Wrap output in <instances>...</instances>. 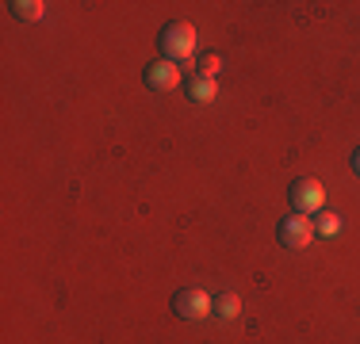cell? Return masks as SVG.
<instances>
[{
  "mask_svg": "<svg viewBox=\"0 0 360 344\" xmlns=\"http://www.w3.org/2000/svg\"><path fill=\"white\" fill-rule=\"evenodd\" d=\"M314 237V218L311 214H288L284 222H280V245L284 249H307Z\"/></svg>",
  "mask_w": 360,
  "mask_h": 344,
  "instance_id": "obj_4",
  "label": "cell"
},
{
  "mask_svg": "<svg viewBox=\"0 0 360 344\" xmlns=\"http://www.w3.org/2000/svg\"><path fill=\"white\" fill-rule=\"evenodd\" d=\"M291 206H295L299 214H311V211H322L326 203V192H322V180L314 176H299L295 184H291Z\"/></svg>",
  "mask_w": 360,
  "mask_h": 344,
  "instance_id": "obj_3",
  "label": "cell"
},
{
  "mask_svg": "<svg viewBox=\"0 0 360 344\" xmlns=\"http://www.w3.org/2000/svg\"><path fill=\"white\" fill-rule=\"evenodd\" d=\"M341 230V214H333V211H326L314 218V234H322V237H333Z\"/></svg>",
  "mask_w": 360,
  "mask_h": 344,
  "instance_id": "obj_8",
  "label": "cell"
},
{
  "mask_svg": "<svg viewBox=\"0 0 360 344\" xmlns=\"http://www.w3.org/2000/svg\"><path fill=\"white\" fill-rule=\"evenodd\" d=\"M353 165H356V172H360V150H356V157H353Z\"/></svg>",
  "mask_w": 360,
  "mask_h": 344,
  "instance_id": "obj_11",
  "label": "cell"
},
{
  "mask_svg": "<svg viewBox=\"0 0 360 344\" xmlns=\"http://www.w3.org/2000/svg\"><path fill=\"white\" fill-rule=\"evenodd\" d=\"M215 73H219V54H207L200 62V77H211V81H215Z\"/></svg>",
  "mask_w": 360,
  "mask_h": 344,
  "instance_id": "obj_10",
  "label": "cell"
},
{
  "mask_svg": "<svg viewBox=\"0 0 360 344\" xmlns=\"http://www.w3.org/2000/svg\"><path fill=\"white\" fill-rule=\"evenodd\" d=\"M142 81H146V88H153V92H169V88H176V84H180V65L169 62V58L150 62V65H146V73H142Z\"/></svg>",
  "mask_w": 360,
  "mask_h": 344,
  "instance_id": "obj_5",
  "label": "cell"
},
{
  "mask_svg": "<svg viewBox=\"0 0 360 344\" xmlns=\"http://www.w3.org/2000/svg\"><path fill=\"white\" fill-rule=\"evenodd\" d=\"M211 314H215V317H238V314H242V298L230 295V291H226V295H219V298H215Z\"/></svg>",
  "mask_w": 360,
  "mask_h": 344,
  "instance_id": "obj_7",
  "label": "cell"
},
{
  "mask_svg": "<svg viewBox=\"0 0 360 344\" xmlns=\"http://www.w3.org/2000/svg\"><path fill=\"white\" fill-rule=\"evenodd\" d=\"M161 54L169 58V62H176V65H184L188 58H192V50H195V27L188 20H169L165 27H161Z\"/></svg>",
  "mask_w": 360,
  "mask_h": 344,
  "instance_id": "obj_1",
  "label": "cell"
},
{
  "mask_svg": "<svg viewBox=\"0 0 360 344\" xmlns=\"http://www.w3.org/2000/svg\"><path fill=\"white\" fill-rule=\"evenodd\" d=\"M211 306H215V298H207V291H200V287H184V291L173 295V310L184 317V322H200V317H207Z\"/></svg>",
  "mask_w": 360,
  "mask_h": 344,
  "instance_id": "obj_2",
  "label": "cell"
},
{
  "mask_svg": "<svg viewBox=\"0 0 360 344\" xmlns=\"http://www.w3.org/2000/svg\"><path fill=\"white\" fill-rule=\"evenodd\" d=\"M215 81H211V77H192V81H188V100H195V103H211L215 100Z\"/></svg>",
  "mask_w": 360,
  "mask_h": 344,
  "instance_id": "obj_6",
  "label": "cell"
},
{
  "mask_svg": "<svg viewBox=\"0 0 360 344\" xmlns=\"http://www.w3.org/2000/svg\"><path fill=\"white\" fill-rule=\"evenodd\" d=\"M8 8H12L20 20H39V15H42V0H12Z\"/></svg>",
  "mask_w": 360,
  "mask_h": 344,
  "instance_id": "obj_9",
  "label": "cell"
}]
</instances>
